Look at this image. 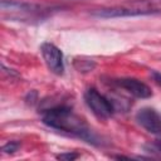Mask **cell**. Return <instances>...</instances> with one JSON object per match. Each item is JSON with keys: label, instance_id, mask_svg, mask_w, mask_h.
<instances>
[{"label": "cell", "instance_id": "obj_1", "mask_svg": "<svg viewBox=\"0 0 161 161\" xmlns=\"http://www.w3.org/2000/svg\"><path fill=\"white\" fill-rule=\"evenodd\" d=\"M43 123L50 128L79 137L92 145L101 142L87 123L67 106H54L45 109L43 112Z\"/></svg>", "mask_w": 161, "mask_h": 161}, {"label": "cell", "instance_id": "obj_2", "mask_svg": "<svg viewBox=\"0 0 161 161\" xmlns=\"http://www.w3.org/2000/svg\"><path fill=\"white\" fill-rule=\"evenodd\" d=\"M161 13V9L153 6L152 3L150 4L146 0L142 1H133L132 4H125L118 6H109V8H101L93 10L91 14L96 18H127V16H143V15H153Z\"/></svg>", "mask_w": 161, "mask_h": 161}, {"label": "cell", "instance_id": "obj_3", "mask_svg": "<svg viewBox=\"0 0 161 161\" xmlns=\"http://www.w3.org/2000/svg\"><path fill=\"white\" fill-rule=\"evenodd\" d=\"M84 101L88 108L92 111L94 116L98 118H108L113 114V104L112 102L101 94L96 88H88L84 93Z\"/></svg>", "mask_w": 161, "mask_h": 161}, {"label": "cell", "instance_id": "obj_4", "mask_svg": "<svg viewBox=\"0 0 161 161\" xmlns=\"http://www.w3.org/2000/svg\"><path fill=\"white\" fill-rule=\"evenodd\" d=\"M40 52L48 69L57 75H62L64 73V62H63L62 50L53 43H43L40 47Z\"/></svg>", "mask_w": 161, "mask_h": 161}, {"label": "cell", "instance_id": "obj_5", "mask_svg": "<svg viewBox=\"0 0 161 161\" xmlns=\"http://www.w3.org/2000/svg\"><path fill=\"white\" fill-rule=\"evenodd\" d=\"M137 123L152 135H161V116L150 107H143L136 113Z\"/></svg>", "mask_w": 161, "mask_h": 161}, {"label": "cell", "instance_id": "obj_6", "mask_svg": "<svg viewBox=\"0 0 161 161\" xmlns=\"http://www.w3.org/2000/svg\"><path fill=\"white\" fill-rule=\"evenodd\" d=\"M1 9L30 15V16H39V15L47 13V10H48V9H44L43 6L33 4V3L16 1V0H1Z\"/></svg>", "mask_w": 161, "mask_h": 161}, {"label": "cell", "instance_id": "obj_7", "mask_svg": "<svg viewBox=\"0 0 161 161\" xmlns=\"http://www.w3.org/2000/svg\"><path fill=\"white\" fill-rule=\"evenodd\" d=\"M116 83L136 98H148L152 94L151 88L136 78H119L116 80Z\"/></svg>", "mask_w": 161, "mask_h": 161}, {"label": "cell", "instance_id": "obj_8", "mask_svg": "<svg viewBox=\"0 0 161 161\" xmlns=\"http://www.w3.org/2000/svg\"><path fill=\"white\" fill-rule=\"evenodd\" d=\"M19 148H20V142L19 141H9L1 147V151H3V153H14Z\"/></svg>", "mask_w": 161, "mask_h": 161}, {"label": "cell", "instance_id": "obj_9", "mask_svg": "<svg viewBox=\"0 0 161 161\" xmlns=\"http://www.w3.org/2000/svg\"><path fill=\"white\" fill-rule=\"evenodd\" d=\"M77 157H78V153H75V152L60 153V155L57 156V158H59V160H68V161H72V160H74V158H77Z\"/></svg>", "mask_w": 161, "mask_h": 161}, {"label": "cell", "instance_id": "obj_10", "mask_svg": "<svg viewBox=\"0 0 161 161\" xmlns=\"http://www.w3.org/2000/svg\"><path fill=\"white\" fill-rule=\"evenodd\" d=\"M151 74H152L153 80H155L157 84H160V86H161V74H160V73H157V72H152Z\"/></svg>", "mask_w": 161, "mask_h": 161}, {"label": "cell", "instance_id": "obj_11", "mask_svg": "<svg viewBox=\"0 0 161 161\" xmlns=\"http://www.w3.org/2000/svg\"><path fill=\"white\" fill-rule=\"evenodd\" d=\"M152 147H153L156 151H160V152H161V137H160V138H157V140L153 142Z\"/></svg>", "mask_w": 161, "mask_h": 161}]
</instances>
